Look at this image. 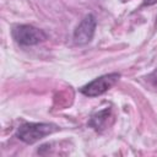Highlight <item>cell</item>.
<instances>
[{
	"label": "cell",
	"instance_id": "6da1fadb",
	"mask_svg": "<svg viewBox=\"0 0 157 157\" xmlns=\"http://www.w3.org/2000/svg\"><path fill=\"white\" fill-rule=\"evenodd\" d=\"M56 130L58 128L55 125L48 123H23L17 128L16 136L25 144L32 145Z\"/></svg>",
	"mask_w": 157,
	"mask_h": 157
},
{
	"label": "cell",
	"instance_id": "7a4b0ae2",
	"mask_svg": "<svg viewBox=\"0 0 157 157\" xmlns=\"http://www.w3.org/2000/svg\"><path fill=\"white\" fill-rule=\"evenodd\" d=\"M11 34L13 39L21 45H36L44 42L48 36L47 33L31 25H17L12 27Z\"/></svg>",
	"mask_w": 157,
	"mask_h": 157
},
{
	"label": "cell",
	"instance_id": "3957f363",
	"mask_svg": "<svg viewBox=\"0 0 157 157\" xmlns=\"http://www.w3.org/2000/svg\"><path fill=\"white\" fill-rule=\"evenodd\" d=\"M120 74L118 72H112V74H105L102 75L93 81L88 82L83 87H81V93L87 96V97H97L107 92L112 86L115 85V82L119 80Z\"/></svg>",
	"mask_w": 157,
	"mask_h": 157
},
{
	"label": "cell",
	"instance_id": "277c9868",
	"mask_svg": "<svg viewBox=\"0 0 157 157\" xmlns=\"http://www.w3.org/2000/svg\"><path fill=\"white\" fill-rule=\"evenodd\" d=\"M96 26H97V21L96 17L93 15H86L83 17V20L80 22V25L75 28L74 31V42L76 44H87L88 42H91V39L93 38L94 31H96Z\"/></svg>",
	"mask_w": 157,
	"mask_h": 157
},
{
	"label": "cell",
	"instance_id": "5b68a950",
	"mask_svg": "<svg viewBox=\"0 0 157 157\" xmlns=\"http://www.w3.org/2000/svg\"><path fill=\"white\" fill-rule=\"evenodd\" d=\"M108 115H109V109H104V110H102V112L94 114V115L91 118V120H90V125L93 126L96 130L103 128L104 123L107 121Z\"/></svg>",
	"mask_w": 157,
	"mask_h": 157
},
{
	"label": "cell",
	"instance_id": "8992f818",
	"mask_svg": "<svg viewBox=\"0 0 157 157\" xmlns=\"http://www.w3.org/2000/svg\"><path fill=\"white\" fill-rule=\"evenodd\" d=\"M148 78H150V81H151L153 85H157V69L148 76Z\"/></svg>",
	"mask_w": 157,
	"mask_h": 157
},
{
	"label": "cell",
	"instance_id": "52a82bcc",
	"mask_svg": "<svg viewBox=\"0 0 157 157\" xmlns=\"http://www.w3.org/2000/svg\"><path fill=\"white\" fill-rule=\"evenodd\" d=\"M156 2H157V0H144V5L145 6H151V5L156 4Z\"/></svg>",
	"mask_w": 157,
	"mask_h": 157
}]
</instances>
